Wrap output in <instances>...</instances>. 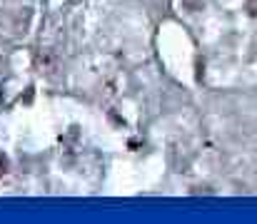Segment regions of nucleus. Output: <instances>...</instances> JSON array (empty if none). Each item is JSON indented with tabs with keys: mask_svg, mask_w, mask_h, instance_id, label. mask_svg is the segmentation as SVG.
<instances>
[{
	"mask_svg": "<svg viewBox=\"0 0 257 224\" xmlns=\"http://www.w3.org/2000/svg\"><path fill=\"white\" fill-rule=\"evenodd\" d=\"M5 172H8V157H5V154L0 152V177H3Z\"/></svg>",
	"mask_w": 257,
	"mask_h": 224,
	"instance_id": "f257e3e1",
	"label": "nucleus"
},
{
	"mask_svg": "<svg viewBox=\"0 0 257 224\" xmlns=\"http://www.w3.org/2000/svg\"><path fill=\"white\" fill-rule=\"evenodd\" d=\"M245 8H247V13H250V15H257V0H247V3H245Z\"/></svg>",
	"mask_w": 257,
	"mask_h": 224,
	"instance_id": "f03ea898",
	"label": "nucleus"
},
{
	"mask_svg": "<svg viewBox=\"0 0 257 224\" xmlns=\"http://www.w3.org/2000/svg\"><path fill=\"white\" fill-rule=\"evenodd\" d=\"M0 100H3V92H0Z\"/></svg>",
	"mask_w": 257,
	"mask_h": 224,
	"instance_id": "7ed1b4c3",
	"label": "nucleus"
}]
</instances>
